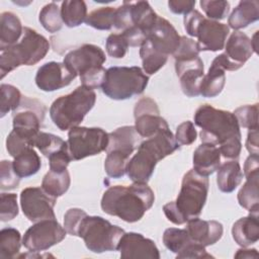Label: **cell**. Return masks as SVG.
I'll return each mask as SVG.
<instances>
[{
	"label": "cell",
	"instance_id": "obj_54",
	"mask_svg": "<svg viewBox=\"0 0 259 259\" xmlns=\"http://www.w3.org/2000/svg\"><path fill=\"white\" fill-rule=\"evenodd\" d=\"M121 35L126 40L128 47H141L147 38V34L135 25L121 31Z\"/></svg>",
	"mask_w": 259,
	"mask_h": 259
},
{
	"label": "cell",
	"instance_id": "obj_32",
	"mask_svg": "<svg viewBox=\"0 0 259 259\" xmlns=\"http://www.w3.org/2000/svg\"><path fill=\"white\" fill-rule=\"evenodd\" d=\"M258 178L259 173L251 175L246 178L238 192L239 204L250 212L258 213L259 210V196H258Z\"/></svg>",
	"mask_w": 259,
	"mask_h": 259
},
{
	"label": "cell",
	"instance_id": "obj_50",
	"mask_svg": "<svg viewBox=\"0 0 259 259\" xmlns=\"http://www.w3.org/2000/svg\"><path fill=\"white\" fill-rule=\"evenodd\" d=\"M196 130L192 121L186 120L180 123L176 128L175 140L179 145H191L196 140Z\"/></svg>",
	"mask_w": 259,
	"mask_h": 259
},
{
	"label": "cell",
	"instance_id": "obj_3",
	"mask_svg": "<svg viewBox=\"0 0 259 259\" xmlns=\"http://www.w3.org/2000/svg\"><path fill=\"white\" fill-rule=\"evenodd\" d=\"M208 186L207 177L199 175L193 169L189 170L182 178L177 198L163 206L166 218L175 225H183L197 218L206 202Z\"/></svg>",
	"mask_w": 259,
	"mask_h": 259
},
{
	"label": "cell",
	"instance_id": "obj_51",
	"mask_svg": "<svg viewBox=\"0 0 259 259\" xmlns=\"http://www.w3.org/2000/svg\"><path fill=\"white\" fill-rule=\"evenodd\" d=\"M131 26H134V24H133L132 15H131L130 2L124 1L122 3V5L115 8L113 27H115L118 30L123 31Z\"/></svg>",
	"mask_w": 259,
	"mask_h": 259
},
{
	"label": "cell",
	"instance_id": "obj_49",
	"mask_svg": "<svg viewBox=\"0 0 259 259\" xmlns=\"http://www.w3.org/2000/svg\"><path fill=\"white\" fill-rule=\"evenodd\" d=\"M173 57L175 60L199 57V50L197 48L196 41L193 40L192 38H189L186 36H181L179 47L174 52Z\"/></svg>",
	"mask_w": 259,
	"mask_h": 259
},
{
	"label": "cell",
	"instance_id": "obj_5",
	"mask_svg": "<svg viewBox=\"0 0 259 259\" xmlns=\"http://www.w3.org/2000/svg\"><path fill=\"white\" fill-rule=\"evenodd\" d=\"M49 50V40L44 35L24 26L22 36L17 44L0 50L1 79L22 65H35L46 57Z\"/></svg>",
	"mask_w": 259,
	"mask_h": 259
},
{
	"label": "cell",
	"instance_id": "obj_60",
	"mask_svg": "<svg viewBox=\"0 0 259 259\" xmlns=\"http://www.w3.org/2000/svg\"><path fill=\"white\" fill-rule=\"evenodd\" d=\"M258 252L256 249H247V247H242L235 254V258H257Z\"/></svg>",
	"mask_w": 259,
	"mask_h": 259
},
{
	"label": "cell",
	"instance_id": "obj_18",
	"mask_svg": "<svg viewBox=\"0 0 259 259\" xmlns=\"http://www.w3.org/2000/svg\"><path fill=\"white\" fill-rule=\"evenodd\" d=\"M116 250L119 251L121 258H160L155 242L135 232L124 233Z\"/></svg>",
	"mask_w": 259,
	"mask_h": 259
},
{
	"label": "cell",
	"instance_id": "obj_46",
	"mask_svg": "<svg viewBox=\"0 0 259 259\" xmlns=\"http://www.w3.org/2000/svg\"><path fill=\"white\" fill-rule=\"evenodd\" d=\"M106 70L100 66V67H94L91 68L84 73L80 74V81L83 86L89 88V89H97L99 87H102L104 80H105Z\"/></svg>",
	"mask_w": 259,
	"mask_h": 259
},
{
	"label": "cell",
	"instance_id": "obj_11",
	"mask_svg": "<svg viewBox=\"0 0 259 259\" xmlns=\"http://www.w3.org/2000/svg\"><path fill=\"white\" fill-rule=\"evenodd\" d=\"M46 107L39 101L24 97L13 115V131L30 142L39 133Z\"/></svg>",
	"mask_w": 259,
	"mask_h": 259
},
{
	"label": "cell",
	"instance_id": "obj_31",
	"mask_svg": "<svg viewBox=\"0 0 259 259\" xmlns=\"http://www.w3.org/2000/svg\"><path fill=\"white\" fill-rule=\"evenodd\" d=\"M12 163L16 174L20 178L29 177L36 174L41 167L40 158L33 150V147L26 149L16 156Z\"/></svg>",
	"mask_w": 259,
	"mask_h": 259
},
{
	"label": "cell",
	"instance_id": "obj_38",
	"mask_svg": "<svg viewBox=\"0 0 259 259\" xmlns=\"http://www.w3.org/2000/svg\"><path fill=\"white\" fill-rule=\"evenodd\" d=\"M128 155L119 151H107L104 161V170L111 178H120L126 173V166L130 161Z\"/></svg>",
	"mask_w": 259,
	"mask_h": 259
},
{
	"label": "cell",
	"instance_id": "obj_21",
	"mask_svg": "<svg viewBox=\"0 0 259 259\" xmlns=\"http://www.w3.org/2000/svg\"><path fill=\"white\" fill-rule=\"evenodd\" d=\"M225 49L226 52L224 54L237 70L243 67L254 53L251 38L240 30H235L231 33L225 44Z\"/></svg>",
	"mask_w": 259,
	"mask_h": 259
},
{
	"label": "cell",
	"instance_id": "obj_56",
	"mask_svg": "<svg viewBox=\"0 0 259 259\" xmlns=\"http://www.w3.org/2000/svg\"><path fill=\"white\" fill-rule=\"evenodd\" d=\"M202 17H203V15L195 9H193L192 11H190L189 13L184 15L183 22H184V28H185L187 34L195 37V30L197 28L198 23L202 19Z\"/></svg>",
	"mask_w": 259,
	"mask_h": 259
},
{
	"label": "cell",
	"instance_id": "obj_15",
	"mask_svg": "<svg viewBox=\"0 0 259 259\" xmlns=\"http://www.w3.org/2000/svg\"><path fill=\"white\" fill-rule=\"evenodd\" d=\"M229 32L230 28L227 24L203 16L195 30V37H197L196 44L199 52H217L223 50Z\"/></svg>",
	"mask_w": 259,
	"mask_h": 259
},
{
	"label": "cell",
	"instance_id": "obj_24",
	"mask_svg": "<svg viewBox=\"0 0 259 259\" xmlns=\"http://www.w3.org/2000/svg\"><path fill=\"white\" fill-rule=\"evenodd\" d=\"M232 236L241 247H248L259 240L258 213L250 212L249 215L239 219L232 228Z\"/></svg>",
	"mask_w": 259,
	"mask_h": 259
},
{
	"label": "cell",
	"instance_id": "obj_36",
	"mask_svg": "<svg viewBox=\"0 0 259 259\" xmlns=\"http://www.w3.org/2000/svg\"><path fill=\"white\" fill-rule=\"evenodd\" d=\"M21 247V235L14 228H5L0 232V258H17Z\"/></svg>",
	"mask_w": 259,
	"mask_h": 259
},
{
	"label": "cell",
	"instance_id": "obj_19",
	"mask_svg": "<svg viewBox=\"0 0 259 259\" xmlns=\"http://www.w3.org/2000/svg\"><path fill=\"white\" fill-rule=\"evenodd\" d=\"M147 38L156 51L169 56L173 55L179 47L181 36L170 21L158 16Z\"/></svg>",
	"mask_w": 259,
	"mask_h": 259
},
{
	"label": "cell",
	"instance_id": "obj_26",
	"mask_svg": "<svg viewBox=\"0 0 259 259\" xmlns=\"http://www.w3.org/2000/svg\"><path fill=\"white\" fill-rule=\"evenodd\" d=\"M22 33L23 27L18 16L9 11L2 12L0 16V50L17 44Z\"/></svg>",
	"mask_w": 259,
	"mask_h": 259
},
{
	"label": "cell",
	"instance_id": "obj_52",
	"mask_svg": "<svg viewBox=\"0 0 259 259\" xmlns=\"http://www.w3.org/2000/svg\"><path fill=\"white\" fill-rule=\"evenodd\" d=\"M30 147H32L30 142L18 136L13 130L10 132L6 139V149L9 155L13 158H15L20 153H22L23 151Z\"/></svg>",
	"mask_w": 259,
	"mask_h": 259
},
{
	"label": "cell",
	"instance_id": "obj_39",
	"mask_svg": "<svg viewBox=\"0 0 259 259\" xmlns=\"http://www.w3.org/2000/svg\"><path fill=\"white\" fill-rule=\"evenodd\" d=\"M115 8L113 7H100L91 11L86 19L85 23L99 30H109L113 27Z\"/></svg>",
	"mask_w": 259,
	"mask_h": 259
},
{
	"label": "cell",
	"instance_id": "obj_27",
	"mask_svg": "<svg viewBox=\"0 0 259 259\" xmlns=\"http://www.w3.org/2000/svg\"><path fill=\"white\" fill-rule=\"evenodd\" d=\"M243 172L238 161H228L220 165L217 174V184L222 192L234 191L243 180Z\"/></svg>",
	"mask_w": 259,
	"mask_h": 259
},
{
	"label": "cell",
	"instance_id": "obj_29",
	"mask_svg": "<svg viewBox=\"0 0 259 259\" xmlns=\"http://www.w3.org/2000/svg\"><path fill=\"white\" fill-rule=\"evenodd\" d=\"M130 8L133 24L142 29L148 36L159 15L147 1L130 2Z\"/></svg>",
	"mask_w": 259,
	"mask_h": 259
},
{
	"label": "cell",
	"instance_id": "obj_12",
	"mask_svg": "<svg viewBox=\"0 0 259 259\" xmlns=\"http://www.w3.org/2000/svg\"><path fill=\"white\" fill-rule=\"evenodd\" d=\"M55 197L49 195L41 187H26L20 193V206L23 214L32 223L56 219Z\"/></svg>",
	"mask_w": 259,
	"mask_h": 259
},
{
	"label": "cell",
	"instance_id": "obj_61",
	"mask_svg": "<svg viewBox=\"0 0 259 259\" xmlns=\"http://www.w3.org/2000/svg\"><path fill=\"white\" fill-rule=\"evenodd\" d=\"M257 35H258V31H256L255 33H254V35L252 36V38H251V44H252V47H253V49H254V53H258L257 52Z\"/></svg>",
	"mask_w": 259,
	"mask_h": 259
},
{
	"label": "cell",
	"instance_id": "obj_58",
	"mask_svg": "<svg viewBox=\"0 0 259 259\" xmlns=\"http://www.w3.org/2000/svg\"><path fill=\"white\" fill-rule=\"evenodd\" d=\"M259 158L258 155L250 154V156L246 159L244 164V176L247 178L251 175L259 173V166H258Z\"/></svg>",
	"mask_w": 259,
	"mask_h": 259
},
{
	"label": "cell",
	"instance_id": "obj_57",
	"mask_svg": "<svg viewBox=\"0 0 259 259\" xmlns=\"http://www.w3.org/2000/svg\"><path fill=\"white\" fill-rule=\"evenodd\" d=\"M195 1L190 0H170L168 1L169 10L174 14H187L193 10Z\"/></svg>",
	"mask_w": 259,
	"mask_h": 259
},
{
	"label": "cell",
	"instance_id": "obj_1",
	"mask_svg": "<svg viewBox=\"0 0 259 259\" xmlns=\"http://www.w3.org/2000/svg\"><path fill=\"white\" fill-rule=\"evenodd\" d=\"M194 123L201 128V142L219 147L224 158L237 159L240 156L241 132L233 112L203 104L194 113Z\"/></svg>",
	"mask_w": 259,
	"mask_h": 259
},
{
	"label": "cell",
	"instance_id": "obj_34",
	"mask_svg": "<svg viewBox=\"0 0 259 259\" xmlns=\"http://www.w3.org/2000/svg\"><path fill=\"white\" fill-rule=\"evenodd\" d=\"M140 57L143 63V71L148 75L157 73L167 62L168 56L156 51L148 38L143 42L140 49Z\"/></svg>",
	"mask_w": 259,
	"mask_h": 259
},
{
	"label": "cell",
	"instance_id": "obj_35",
	"mask_svg": "<svg viewBox=\"0 0 259 259\" xmlns=\"http://www.w3.org/2000/svg\"><path fill=\"white\" fill-rule=\"evenodd\" d=\"M163 243L168 250L178 255L195 242L189 237L186 229L169 228L163 234Z\"/></svg>",
	"mask_w": 259,
	"mask_h": 259
},
{
	"label": "cell",
	"instance_id": "obj_28",
	"mask_svg": "<svg viewBox=\"0 0 259 259\" xmlns=\"http://www.w3.org/2000/svg\"><path fill=\"white\" fill-rule=\"evenodd\" d=\"M225 70L219 65L211 63L208 72L203 76L200 87L199 95L206 98H212L218 96L226 84V74Z\"/></svg>",
	"mask_w": 259,
	"mask_h": 259
},
{
	"label": "cell",
	"instance_id": "obj_7",
	"mask_svg": "<svg viewBox=\"0 0 259 259\" xmlns=\"http://www.w3.org/2000/svg\"><path fill=\"white\" fill-rule=\"evenodd\" d=\"M148 82L149 76L140 67H110L101 89L110 99L125 100L142 94Z\"/></svg>",
	"mask_w": 259,
	"mask_h": 259
},
{
	"label": "cell",
	"instance_id": "obj_20",
	"mask_svg": "<svg viewBox=\"0 0 259 259\" xmlns=\"http://www.w3.org/2000/svg\"><path fill=\"white\" fill-rule=\"evenodd\" d=\"M186 231L189 237L204 247L215 244L223 236V225L218 221H204L198 218L187 221Z\"/></svg>",
	"mask_w": 259,
	"mask_h": 259
},
{
	"label": "cell",
	"instance_id": "obj_8",
	"mask_svg": "<svg viewBox=\"0 0 259 259\" xmlns=\"http://www.w3.org/2000/svg\"><path fill=\"white\" fill-rule=\"evenodd\" d=\"M124 231L109 221L97 217L86 215L79 227L78 237L82 238L87 249L93 253L114 251Z\"/></svg>",
	"mask_w": 259,
	"mask_h": 259
},
{
	"label": "cell",
	"instance_id": "obj_45",
	"mask_svg": "<svg viewBox=\"0 0 259 259\" xmlns=\"http://www.w3.org/2000/svg\"><path fill=\"white\" fill-rule=\"evenodd\" d=\"M18 214L17 195L15 193H4L0 195V220L8 222Z\"/></svg>",
	"mask_w": 259,
	"mask_h": 259
},
{
	"label": "cell",
	"instance_id": "obj_22",
	"mask_svg": "<svg viewBox=\"0 0 259 259\" xmlns=\"http://www.w3.org/2000/svg\"><path fill=\"white\" fill-rule=\"evenodd\" d=\"M219 147L209 143H202L193 152V170L201 176L208 177L221 165Z\"/></svg>",
	"mask_w": 259,
	"mask_h": 259
},
{
	"label": "cell",
	"instance_id": "obj_16",
	"mask_svg": "<svg viewBox=\"0 0 259 259\" xmlns=\"http://www.w3.org/2000/svg\"><path fill=\"white\" fill-rule=\"evenodd\" d=\"M176 75L180 80L182 92L188 97L199 95V87L204 76L203 62L199 57L175 60Z\"/></svg>",
	"mask_w": 259,
	"mask_h": 259
},
{
	"label": "cell",
	"instance_id": "obj_9",
	"mask_svg": "<svg viewBox=\"0 0 259 259\" xmlns=\"http://www.w3.org/2000/svg\"><path fill=\"white\" fill-rule=\"evenodd\" d=\"M108 142V134L104 130L86 126H76L69 130L67 141L70 155L75 161L106 151Z\"/></svg>",
	"mask_w": 259,
	"mask_h": 259
},
{
	"label": "cell",
	"instance_id": "obj_55",
	"mask_svg": "<svg viewBox=\"0 0 259 259\" xmlns=\"http://www.w3.org/2000/svg\"><path fill=\"white\" fill-rule=\"evenodd\" d=\"M176 258H213V256L206 252L204 246L198 243H193L185 251L176 255Z\"/></svg>",
	"mask_w": 259,
	"mask_h": 259
},
{
	"label": "cell",
	"instance_id": "obj_30",
	"mask_svg": "<svg viewBox=\"0 0 259 259\" xmlns=\"http://www.w3.org/2000/svg\"><path fill=\"white\" fill-rule=\"evenodd\" d=\"M70 183L71 178L67 169L61 172L50 170L42 178L41 188L49 195L57 198L67 192Z\"/></svg>",
	"mask_w": 259,
	"mask_h": 259
},
{
	"label": "cell",
	"instance_id": "obj_59",
	"mask_svg": "<svg viewBox=\"0 0 259 259\" xmlns=\"http://www.w3.org/2000/svg\"><path fill=\"white\" fill-rule=\"evenodd\" d=\"M246 149L250 154L258 155L259 147H258V128L249 130L247 140H246Z\"/></svg>",
	"mask_w": 259,
	"mask_h": 259
},
{
	"label": "cell",
	"instance_id": "obj_37",
	"mask_svg": "<svg viewBox=\"0 0 259 259\" xmlns=\"http://www.w3.org/2000/svg\"><path fill=\"white\" fill-rule=\"evenodd\" d=\"M31 146L36 147L44 156L49 158L51 155L68 147V143L54 134L39 132L32 139Z\"/></svg>",
	"mask_w": 259,
	"mask_h": 259
},
{
	"label": "cell",
	"instance_id": "obj_33",
	"mask_svg": "<svg viewBox=\"0 0 259 259\" xmlns=\"http://www.w3.org/2000/svg\"><path fill=\"white\" fill-rule=\"evenodd\" d=\"M87 6L83 0H67L62 2L61 16L68 27H77L87 17Z\"/></svg>",
	"mask_w": 259,
	"mask_h": 259
},
{
	"label": "cell",
	"instance_id": "obj_6",
	"mask_svg": "<svg viewBox=\"0 0 259 259\" xmlns=\"http://www.w3.org/2000/svg\"><path fill=\"white\" fill-rule=\"evenodd\" d=\"M96 101L94 90L83 85L67 95L57 98L50 107V116L61 131L79 126Z\"/></svg>",
	"mask_w": 259,
	"mask_h": 259
},
{
	"label": "cell",
	"instance_id": "obj_41",
	"mask_svg": "<svg viewBox=\"0 0 259 259\" xmlns=\"http://www.w3.org/2000/svg\"><path fill=\"white\" fill-rule=\"evenodd\" d=\"M1 106H0V116L3 117L6 113L13 110L15 111L22 100L20 91L13 85L1 84Z\"/></svg>",
	"mask_w": 259,
	"mask_h": 259
},
{
	"label": "cell",
	"instance_id": "obj_43",
	"mask_svg": "<svg viewBox=\"0 0 259 259\" xmlns=\"http://www.w3.org/2000/svg\"><path fill=\"white\" fill-rule=\"evenodd\" d=\"M199 4L207 18L215 21L226 18L230 11V3L224 0H201Z\"/></svg>",
	"mask_w": 259,
	"mask_h": 259
},
{
	"label": "cell",
	"instance_id": "obj_44",
	"mask_svg": "<svg viewBox=\"0 0 259 259\" xmlns=\"http://www.w3.org/2000/svg\"><path fill=\"white\" fill-rule=\"evenodd\" d=\"M20 177L16 174L13 163L3 160L0 163V188L1 190H11L18 187Z\"/></svg>",
	"mask_w": 259,
	"mask_h": 259
},
{
	"label": "cell",
	"instance_id": "obj_10",
	"mask_svg": "<svg viewBox=\"0 0 259 259\" xmlns=\"http://www.w3.org/2000/svg\"><path fill=\"white\" fill-rule=\"evenodd\" d=\"M66 234L65 228L56 219L44 220L27 229L22 238V244L30 252H41L62 242Z\"/></svg>",
	"mask_w": 259,
	"mask_h": 259
},
{
	"label": "cell",
	"instance_id": "obj_23",
	"mask_svg": "<svg viewBox=\"0 0 259 259\" xmlns=\"http://www.w3.org/2000/svg\"><path fill=\"white\" fill-rule=\"evenodd\" d=\"M109 142L107 151L115 150L132 156L134 151L139 148L141 142V136L137 133L135 126L124 125L116 128L108 134Z\"/></svg>",
	"mask_w": 259,
	"mask_h": 259
},
{
	"label": "cell",
	"instance_id": "obj_53",
	"mask_svg": "<svg viewBox=\"0 0 259 259\" xmlns=\"http://www.w3.org/2000/svg\"><path fill=\"white\" fill-rule=\"evenodd\" d=\"M71 161H72V157L70 155L69 148L66 147L49 157L50 170L58 171V172L64 171L67 169Z\"/></svg>",
	"mask_w": 259,
	"mask_h": 259
},
{
	"label": "cell",
	"instance_id": "obj_25",
	"mask_svg": "<svg viewBox=\"0 0 259 259\" xmlns=\"http://www.w3.org/2000/svg\"><path fill=\"white\" fill-rule=\"evenodd\" d=\"M259 19V2L256 0L240 1L228 19L231 28L239 30Z\"/></svg>",
	"mask_w": 259,
	"mask_h": 259
},
{
	"label": "cell",
	"instance_id": "obj_40",
	"mask_svg": "<svg viewBox=\"0 0 259 259\" xmlns=\"http://www.w3.org/2000/svg\"><path fill=\"white\" fill-rule=\"evenodd\" d=\"M38 20L42 27L52 33L59 31L64 23L61 16V8L55 2H51L41 8Z\"/></svg>",
	"mask_w": 259,
	"mask_h": 259
},
{
	"label": "cell",
	"instance_id": "obj_14",
	"mask_svg": "<svg viewBox=\"0 0 259 259\" xmlns=\"http://www.w3.org/2000/svg\"><path fill=\"white\" fill-rule=\"evenodd\" d=\"M76 77L77 74L64 62H49L38 68L35 84L42 91L53 92L68 86Z\"/></svg>",
	"mask_w": 259,
	"mask_h": 259
},
{
	"label": "cell",
	"instance_id": "obj_42",
	"mask_svg": "<svg viewBox=\"0 0 259 259\" xmlns=\"http://www.w3.org/2000/svg\"><path fill=\"white\" fill-rule=\"evenodd\" d=\"M233 113L240 126L248 130L258 128V103L238 107Z\"/></svg>",
	"mask_w": 259,
	"mask_h": 259
},
{
	"label": "cell",
	"instance_id": "obj_2",
	"mask_svg": "<svg viewBox=\"0 0 259 259\" xmlns=\"http://www.w3.org/2000/svg\"><path fill=\"white\" fill-rule=\"evenodd\" d=\"M155 201L154 191L147 183L115 185L107 188L101 198L102 210L126 223L140 221Z\"/></svg>",
	"mask_w": 259,
	"mask_h": 259
},
{
	"label": "cell",
	"instance_id": "obj_17",
	"mask_svg": "<svg viewBox=\"0 0 259 259\" xmlns=\"http://www.w3.org/2000/svg\"><path fill=\"white\" fill-rule=\"evenodd\" d=\"M105 61L106 57L102 49L91 44H85L78 49L69 52L64 58V64L77 75H80L91 68L100 67Z\"/></svg>",
	"mask_w": 259,
	"mask_h": 259
},
{
	"label": "cell",
	"instance_id": "obj_13",
	"mask_svg": "<svg viewBox=\"0 0 259 259\" xmlns=\"http://www.w3.org/2000/svg\"><path fill=\"white\" fill-rule=\"evenodd\" d=\"M135 128L142 138H151L158 132L169 128L167 121L160 115L159 107L151 97L141 98L134 108Z\"/></svg>",
	"mask_w": 259,
	"mask_h": 259
},
{
	"label": "cell",
	"instance_id": "obj_48",
	"mask_svg": "<svg viewBox=\"0 0 259 259\" xmlns=\"http://www.w3.org/2000/svg\"><path fill=\"white\" fill-rule=\"evenodd\" d=\"M87 215L86 211L81 208H70L64 215V228L69 235L77 236L82 220Z\"/></svg>",
	"mask_w": 259,
	"mask_h": 259
},
{
	"label": "cell",
	"instance_id": "obj_47",
	"mask_svg": "<svg viewBox=\"0 0 259 259\" xmlns=\"http://www.w3.org/2000/svg\"><path fill=\"white\" fill-rule=\"evenodd\" d=\"M105 48L109 57L114 59H121L125 56L128 45L121 33H111L106 39Z\"/></svg>",
	"mask_w": 259,
	"mask_h": 259
},
{
	"label": "cell",
	"instance_id": "obj_4",
	"mask_svg": "<svg viewBox=\"0 0 259 259\" xmlns=\"http://www.w3.org/2000/svg\"><path fill=\"white\" fill-rule=\"evenodd\" d=\"M179 149L174 135L169 128L158 132L155 136L142 142L138 152L130 159L126 174L133 182L147 183L157 165L165 157Z\"/></svg>",
	"mask_w": 259,
	"mask_h": 259
}]
</instances>
